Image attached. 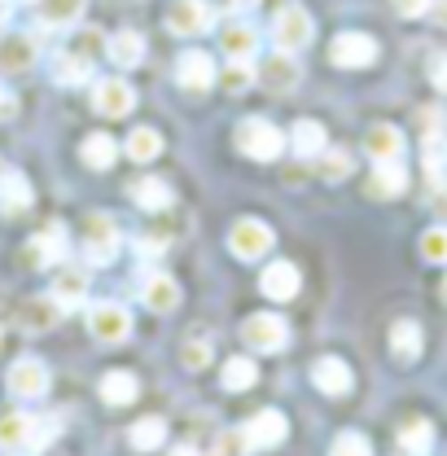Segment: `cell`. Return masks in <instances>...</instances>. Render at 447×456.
Listing matches in <instances>:
<instances>
[{"label": "cell", "instance_id": "6da1fadb", "mask_svg": "<svg viewBox=\"0 0 447 456\" xmlns=\"http://www.w3.org/2000/svg\"><path fill=\"white\" fill-rule=\"evenodd\" d=\"M237 150L255 163H272L285 150V132H280L272 118H241L237 123Z\"/></svg>", "mask_w": 447, "mask_h": 456}, {"label": "cell", "instance_id": "7a4b0ae2", "mask_svg": "<svg viewBox=\"0 0 447 456\" xmlns=\"http://www.w3.org/2000/svg\"><path fill=\"white\" fill-rule=\"evenodd\" d=\"M118 246H123V237H118V224L110 216H88L84 220V259L93 268H110L118 259Z\"/></svg>", "mask_w": 447, "mask_h": 456}, {"label": "cell", "instance_id": "3957f363", "mask_svg": "<svg viewBox=\"0 0 447 456\" xmlns=\"http://www.w3.org/2000/svg\"><path fill=\"white\" fill-rule=\"evenodd\" d=\"M312 36H316V22H312V13H307L303 4H285V9H277V18H272V40H277L280 53L307 49Z\"/></svg>", "mask_w": 447, "mask_h": 456}, {"label": "cell", "instance_id": "277c9868", "mask_svg": "<svg viewBox=\"0 0 447 456\" xmlns=\"http://www.w3.org/2000/svg\"><path fill=\"white\" fill-rule=\"evenodd\" d=\"M272 228L264 224V220H255V216H246V220H237V224L228 228V250L241 259V264H250V259H264L268 250H272Z\"/></svg>", "mask_w": 447, "mask_h": 456}, {"label": "cell", "instance_id": "5b68a950", "mask_svg": "<svg viewBox=\"0 0 447 456\" xmlns=\"http://www.w3.org/2000/svg\"><path fill=\"white\" fill-rule=\"evenodd\" d=\"M4 387H9L13 399H45L49 395V369H45V360H36V355L13 360L9 373H4Z\"/></svg>", "mask_w": 447, "mask_h": 456}, {"label": "cell", "instance_id": "8992f818", "mask_svg": "<svg viewBox=\"0 0 447 456\" xmlns=\"http://www.w3.org/2000/svg\"><path fill=\"white\" fill-rule=\"evenodd\" d=\"M285 435H289V421H285V412H277V408H264V412H255V417L241 426L246 452H268V448H280V444H285Z\"/></svg>", "mask_w": 447, "mask_h": 456}, {"label": "cell", "instance_id": "52a82bcc", "mask_svg": "<svg viewBox=\"0 0 447 456\" xmlns=\"http://www.w3.org/2000/svg\"><path fill=\"white\" fill-rule=\"evenodd\" d=\"M241 342L250 346V351H264V355H272L280 351L285 342H289V325L272 316V312H255V316H246V325H241Z\"/></svg>", "mask_w": 447, "mask_h": 456}, {"label": "cell", "instance_id": "ba28073f", "mask_svg": "<svg viewBox=\"0 0 447 456\" xmlns=\"http://www.w3.org/2000/svg\"><path fill=\"white\" fill-rule=\"evenodd\" d=\"M88 334H93L97 342H106V346L123 342L127 334H132V316H127V307H123V303H93V307H88Z\"/></svg>", "mask_w": 447, "mask_h": 456}, {"label": "cell", "instance_id": "9c48e42d", "mask_svg": "<svg viewBox=\"0 0 447 456\" xmlns=\"http://www.w3.org/2000/svg\"><path fill=\"white\" fill-rule=\"evenodd\" d=\"M329 61L342 70H364L378 61V40L364 36V31H342L334 45H329Z\"/></svg>", "mask_w": 447, "mask_h": 456}, {"label": "cell", "instance_id": "30bf717a", "mask_svg": "<svg viewBox=\"0 0 447 456\" xmlns=\"http://www.w3.org/2000/svg\"><path fill=\"white\" fill-rule=\"evenodd\" d=\"M215 79H220V70H215V57L207 53V49L180 53V61H175V84H180L184 93H207Z\"/></svg>", "mask_w": 447, "mask_h": 456}, {"label": "cell", "instance_id": "8fae6325", "mask_svg": "<svg viewBox=\"0 0 447 456\" xmlns=\"http://www.w3.org/2000/svg\"><path fill=\"white\" fill-rule=\"evenodd\" d=\"M211 22H215V9L207 0H171V9H167L171 36H202Z\"/></svg>", "mask_w": 447, "mask_h": 456}, {"label": "cell", "instance_id": "7c38bea8", "mask_svg": "<svg viewBox=\"0 0 447 456\" xmlns=\"http://www.w3.org/2000/svg\"><path fill=\"white\" fill-rule=\"evenodd\" d=\"M312 382H316V391L321 395H346L351 387H355V373H351V364L346 360H337V355H321L316 364H312Z\"/></svg>", "mask_w": 447, "mask_h": 456}, {"label": "cell", "instance_id": "4fadbf2b", "mask_svg": "<svg viewBox=\"0 0 447 456\" xmlns=\"http://www.w3.org/2000/svg\"><path fill=\"white\" fill-rule=\"evenodd\" d=\"M132 106H136V93H132V84L118 79V75L102 79V84L93 88V110L106 114V118H123Z\"/></svg>", "mask_w": 447, "mask_h": 456}, {"label": "cell", "instance_id": "5bb4252c", "mask_svg": "<svg viewBox=\"0 0 447 456\" xmlns=\"http://www.w3.org/2000/svg\"><path fill=\"white\" fill-rule=\"evenodd\" d=\"M268 93H277V97H285V93H294L298 88V79H303V70H298V61H294V53H272L268 61H264V70L255 75Z\"/></svg>", "mask_w": 447, "mask_h": 456}, {"label": "cell", "instance_id": "9a60e30c", "mask_svg": "<svg viewBox=\"0 0 447 456\" xmlns=\"http://www.w3.org/2000/svg\"><path fill=\"white\" fill-rule=\"evenodd\" d=\"M259 289H264V298H272V303H289V298L303 289V277H298V268H294L289 259H277V264L264 268Z\"/></svg>", "mask_w": 447, "mask_h": 456}, {"label": "cell", "instance_id": "2e32d148", "mask_svg": "<svg viewBox=\"0 0 447 456\" xmlns=\"http://www.w3.org/2000/svg\"><path fill=\"white\" fill-rule=\"evenodd\" d=\"M49 298H53L61 312L84 307V298H88V273H84V268H61V264H57V277H53Z\"/></svg>", "mask_w": 447, "mask_h": 456}, {"label": "cell", "instance_id": "e0dca14e", "mask_svg": "<svg viewBox=\"0 0 447 456\" xmlns=\"http://www.w3.org/2000/svg\"><path fill=\"white\" fill-rule=\"evenodd\" d=\"M127 198H132L141 211H167L171 202H175V189H171L163 175H136V180L127 184Z\"/></svg>", "mask_w": 447, "mask_h": 456}, {"label": "cell", "instance_id": "ac0fdd59", "mask_svg": "<svg viewBox=\"0 0 447 456\" xmlns=\"http://www.w3.org/2000/svg\"><path fill=\"white\" fill-rule=\"evenodd\" d=\"M364 150L373 163H403V132L394 123H373L364 136Z\"/></svg>", "mask_w": 447, "mask_h": 456}, {"label": "cell", "instance_id": "d6986e66", "mask_svg": "<svg viewBox=\"0 0 447 456\" xmlns=\"http://www.w3.org/2000/svg\"><path fill=\"white\" fill-rule=\"evenodd\" d=\"M66 259V232L61 228H45V232H36L31 241H27V264L31 268H57Z\"/></svg>", "mask_w": 447, "mask_h": 456}, {"label": "cell", "instance_id": "ffe728a7", "mask_svg": "<svg viewBox=\"0 0 447 456\" xmlns=\"http://www.w3.org/2000/svg\"><path fill=\"white\" fill-rule=\"evenodd\" d=\"M31 202H36L31 180L13 167L0 171V211H4V216H22V211H31Z\"/></svg>", "mask_w": 447, "mask_h": 456}, {"label": "cell", "instance_id": "44dd1931", "mask_svg": "<svg viewBox=\"0 0 447 456\" xmlns=\"http://www.w3.org/2000/svg\"><path fill=\"white\" fill-rule=\"evenodd\" d=\"M220 49L228 53V61H250V57L259 53V31L250 22H224Z\"/></svg>", "mask_w": 447, "mask_h": 456}, {"label": "cell", "instance_id": "7402d4cb", "mask_svg": "<svg viewBox=\"0 0 447 456\" xmlns=\"http://www.w3.org/2000/svg\"><path fill=\"white\" fill-rule=\"evenodd\" d=\"M325 141H329V136H325V123H316V118H298V123L289 127V136H285V145H294L298 159H316V154H325V150H329Z\"/></svg>", "mask_w": 447, "mask_h": 456}, {"label": "cell", "instance_id": "603a6c76", "mask_svg": "<svg viewBox=\"0 0 447 456\" xmlns=\"http://www.w3.org/2000/svg\"><path fill=\"white\" fill-rule=\"evenodd\" d=\"M141 303L150 312H175L180 307V285L171 281L167 273H154V277H145V285H141Z\"/></svg>", "mask_w": 447, "mask_h": 456}, {"label": "cell", "instance_id": "cb8c5ba5", "mask_svg": "<svg viewBox=\"0 0 447 456\" xmlns=\"http://www.w3.org/2000/svg\"><path fill=\"white\" fill-rule=\"evenodd\" d=\"M106 57H110L118 70H132L145 57V36L141 31H114L110 40H106Z\"/></svg>", "mask_w": 447, "mask_h": 456}, {"label": "cell", "instance_id": "d4e9b609", "mask_svg": "<svg viewBox=\"0 0 447 456\" xmlns=\"http://www.w3.org/2000/svg\"><path fill=\"white\" fill-rule=\"evenodd\" d=\"M421 346H426V338H421V325H417V321H394L391 325V355L399 364H417Z\"/></svg>", "mask_w": 447, "mask_h": 456}, {"label": "cell", "instance_id": "484cf974", "mask_svg": "<svg viewBox=\"0 0 447 456\" xmlns=\"http://www.w3.org/2000/svg\"><path fill=\"white\" fill-rule=\"evenodd\" d=\"M31 426H36V417H27V412H4V417H0V448H4V452H27V448H31Z\"/></svg>", "mask_w": 447, "mask_h": 456}, {"label": "cell", "instance_id": "4316f807", "mask_svg": "<svg viewBox=\"0 0 447 456\" xmlns=\"http://www.w3.org/2000/svg\"><path fill=\"white\" fill-rule=\"evenodd\" d=\"M79 159H84V167L110 171L114 159H118V145H114V136H106V132H93V136H84V145H79Z\"/></svg>", "mask_w": 447, "mask_h": 456}, {"label": "cell", "instance_id": "83f0119b", "mask_svg": "<svg viewBox=\"0 0 447 456\" xmlns=\"http://www.w3.org/2000/svg\"><path fill=\"white\" fill-rule=\"evenodd\" d=\"M136 395H141L136 373H127V369H110V373L102 378V399H106L110 408H123V403H132Z\"/></svg>", "mask_w": 447, "mask_h": 456}, {"label": "cell", "instance_id": "f1b7e54d", "mask_svg": "<svg viewBox=\"0 0 447 456\" xmlns=\"http://www.w3.org/2000/svg\"><path fill=\"white\" fill-rule=\"evenodd\" d=\"M403 189H408L403 163H378L373 175H369V193H373V198H399Z\"/></svg>", "mask_w": 447, "mask_h": 456}, {"label": "cell", "instance_id": "f546056e", "mask_svg": "<svg viewBox=\"0 0 447 456\" xmlns=\"http://www.w3.org/2000/svg\"><path fill=\"white\" fill-rule=\"evenodd\" d=\"M84 4L88 0H36V9H40V22L45 27H75L79 18H84Z\"/></svg>", "mask_w": 447, "mask_h": 456}, {"label": "cell", "instance_id": "4dcf8cb0", "mask_svg": "<svg viewBox=\"0 0 447 456\" xmlns=\"http://www.w3.org/2000/svg\"><path fill=\"white\" fill-rule=\"evenodd\" d=\"M123 150H127L132 163H154L163 154V136H158V127H132Z\"/></svg>", "mask_w": 447, "mask_h": 456}, {"label": "cell", "instance_id": "1f68e13d", "mask_svg": "<svg viewBox=\"0 0 447 456\" xmlns=\"http://www.w3.org/2000/svg\"><path fill=\"white\" fill-rule=\"evenodd\" d=\"M127 444H132L136 452H158V448L167 444V421H163V417H145V421H136V426L127 430Z\"/></svg>", "mask_w": 447, "mask_h": 456}, {"label": "cell", "instance_id": "d6a6232c", "mask_svg": "<svg viewBox=\"0 0 447 456\" xmlns=\"http://www.w3.org/2000/svg\"><path fill=\"white\" fill-rule=\"evenodd\" d=\"M93 79V61L79 53H61L53 57V84L61 88H79V84H88Z\"/></svg>", "mask_w": 447, "mask_h": 456}, {"label": "cell", "instance_id": "836d02e7", "mask_svg": "<svg viewBox=\"0 0 447 456\" xmlns=\"http://www.w3.org/2000/svg\"><path fill=\"white\" fill-rule=\"evenodd\" d=\"M36 61V40L31 36H4L0 40V70H27Z\"/></svg>", "mask_w": 447, "mask_h": 456}, {"label": "cell", "instance_id": "e575fe53", "mask_svg": "<svg viewBox=\"0 0 447 456\" xmlns=\"http://www.w3.org/2000/svg\"><path fill=\"white\" fill-rule=\"evenodd\" d=\"M399 448H403L408 456H426L430 448H435V426L421 421V417L403 421V426H399Z\"/></svg>", "mask_w": 447, "mask_h": 456}, {"label": "cell", "instance_id": "d590c367", "mask_svg": "<svg viewBox=\"0 0 447 456\" xmlns=\"http://www.w3.org/2000/svg\"><path fill=\"white\" fill-rule=\"evenodd\" d=\"M259 382V364L250 360V355H232L228 364H224V391H250Z\"/></svg>", "mask_w": 447, "mask_h": 456}, {"label": "cell", "instance_id": "8d00e7d4", "mask_svg": "<svg viewBox=\"0 0 447 456\" xmlns=\"http://www.w3.org/2000/svg\"><path fill=\"white\" fill-rule=\"evenodd\" d=\"M421 163L430 171V184H443L447 180V136L443 132H430L426 145H421Z\"/></svg>", "mask_w": 447, "mask_h": 456}, {"label": "cell", "instance_id": "74e56055", "mask_svg": "<svg viewBox=\"0 0 447 456\" xmlns=\"http://www.w3.org/2000/svg\"><path fill=\"white\" fill-rule=\"evenodd\" d=\"M57 312H61V307H57L53 298H36V303H27V307H22V330H27V334H49V330L57 325Z\"/></svg>", "mask_w": 447, "mask_h": 456}, {"label": "cell", "instance_id": "f35d334b", "mask_svg": "<svg viewBox=\"0 0 447 456\" xmlns=\"http://www.w3.org/2000/svg\"><path fill=\"white\" fill-rule=\"evenodd\" d=\"M329 456H373V444L360 430H342L334 439V448H329Z\"/></svg>", "mask_w": 447, "mask_h": 456}, {"label": "cell", "instance_id": "ab89813d", "mask_svg": "<svg viewBox=\"0 0 447 456\" xmlns=\"http://www.w3.org/2000/svg\"><path fill=\"white\" fill-rule=\"evenodd\" d=\"M220 79H224V88L237 97V93H246V88L255 84V66H250V61H228V70H224Z\"/></svg>", "mask_w": 447, "mask_h": 456}, {"label": "cell", "instance_id": "60d3db41", "mask_svg": "<svg viewBox=\"0 0 447 456\" xmlns=\"http://www.w3.org/2000/svg\"><path fill=\"white\" fill-rule=\"evenodd\" d=\"M316 159H321V175H325V180L351 175V154H346V150H325V154H316Z\"/></svg>", "mask_w": 447, "mask_h": 456}, {"label": "cell", "instance_id": "b9f144b4", "mask_svg": "<svg viewBox=\"0 0 447 456\" xmlns=\"http://www.w3.org/2000/svg\"><path fill=\"white\" fill-rule=\"evenodd\" d=\"M421 259H430V264H447V228H430L426 237H421Z\"/></svg>", "mask_w": 447, "mask_h": 456}, {"label": "cell", "instance_id": "7bdbcfd3", "mask_svg": "<svg viewBox=\"0 0 447 456\" xmlns=\"http://www.w3.org/2000/svg\"><path fill=\"white\" fill-rule=\"evenodd\" d=\"M180 360H184V369H193V373L207 369V364H211V342H184V355H180Z\"/></svg>", "mask_w": 447, "mask_h": 456}, {"label": "cell", "instance_id": "ee69618b", "mask_svg": "<svg viewBox=\"0 0 447 456\" xmlns=\"http://www.w3.org/2000/svg\"><path fill=\"white\" fill-rule=\"evenodd\" d=\"M241 452H246L241 430H228V435H220V448H215V456H241Z\"/></svg>", "mask_w": 447, "mask_h": 456}, {"label": "cell", "instance_id": "f6af8a7d", "mask_svg": "<svg viewBox=\"0 0 447 456\" xmlns=\"http://www.w3.org/2000/svg\"><path fill=\"white\" fill-rule=\"evenodd\" d=\"M391 4L399 18H421V13H430V0H391Z\"/></svg>", "mask_w": 447, "mask_h": 456}, {"label": "cell", "instance_id": "bcb514c9", "mask_svg": "<svg viewBox=\"0 0 447 456\" xmlns=\"http://www.w3.org/2000/svg\"><path fill=\"white\" fill-rule=\"evenodd\" d=\"M430 84H435L439 93H447V53L430 57Z\"/></svg>", "mask_w": 447, "mask_h": 456}, {"label": "cell", "instance_id": "7dc6e473", "mask_svg": "<svg viewBox=\"0 0 447 456\" xmlns=\"http://www.w3.org/2000/svg\"><path fill=\"white\" fill-rule=\"evenodd\" d=\"M430 207H435L439 216H447V180L443 184H430Z\"/></svg>", "mask_w": 447, "mask_h": 456}, {"label": "cell", "instance_id": "c3c4849f", "mask_svg": "<svg viewBox=\"0 0 447 456\" xmlns=\"http://www.w3.org/2000/svg\"><path fill=\"white\" fill-rule=\"evenodd\" d=\"M13 114H18L13 97H9V93H0V118H13Z\"/></svg>", "mask_w": 447, "mask_h": 456}, {"label": "cell", "instance_id": "681fc988", "mask_svg": "<svg viewBox=\"0 0 447 456\" xmlns=\"http://www.w3.org/2000/svg\"><path fill=\"white\" fill-rule=\"evenodd\" d=\"M430 13H435V22L447 27V0H430Z\"/></svg>", "mask_w": 447, "mask_h": 456}, {"label": "cell", "instance_id": "f907efd6", "mask_svg": "<svg viewBox=\"0 0 447 456\" xmlns=\"http://www.w3.org/2000/svg\"><path fill=\"white\" fill-rule=\"evenodd\" d=\"M171 456H202L193 444H180V448H171Z\"/></svg>", "mask_w": 447, "mask_h": 456}, {"label": "cell", "instance_id": "816d5d0a", "mask_svg": "<svg viewBox=\"0 0 447 456\" xmlns=\"http://www.w3.org/2000/svg\"><path fill=\"white\" fill-rule=\"evenodd\" d=\"M9 13H13V0H0V27L9 22Z\"/></svg>", "mask_w": 447, "mask_h": 456}, {"label": "cell", "instance_id": "f5cc1de1", "mask_svg": "<svg viewBox=\"0 0 447 456\" xmlns=\"http://www.w3.org/2000/svg\"><path fill=\"white\" fill-rule=\"evenodd\" d=\"M232 4H237V9H255L259 0H232Z\"/></svg>", "mask_w": 447, "mask_h": 456}, {"label": "cell", "instance_id": "db71d44e", "mask_svg": "<svg viewBox=\"0 0 447 456\" xmlns=\"http://www.w3.org/2000/svg\"><path fill=\"white\" fill-rule=\"evenodd\" d=\"M443 303H447V281H443Z\"/></svg>", "mask_w": 447, "mask_h": 456}]
</instances>
